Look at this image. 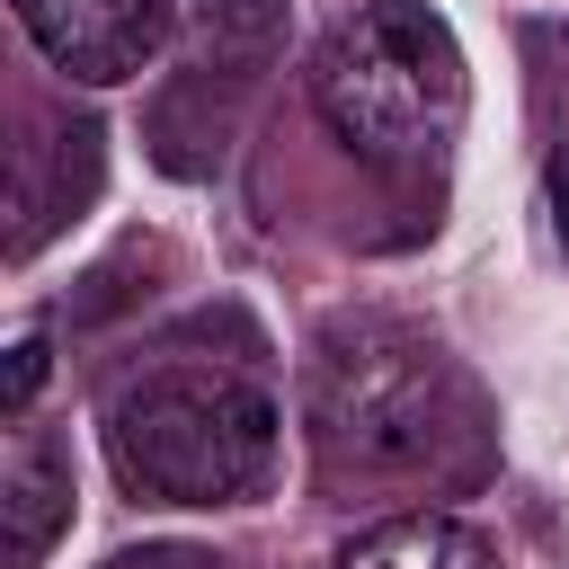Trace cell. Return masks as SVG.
Instances as JSON below:
<instances>
[{
	"label": "cell",
	"instance_id": "cell-1",
	"mask_svg": "<svg viewBox=\"0 0 569 569\" xmlns=\"http://www.w3.org/2000/svg\"><path fill=\"white\" fill-rule=\"evenodd\" d=\"M107 462L169 507L249 498L276 471V400L222 365H160L107 400Z\"/></svg>",
	"mask_w": 569,
	"mask_h": 569
},
{
	"label": "cell",
	"instance_id": "cell-2",
	"mask_svg": "<svg viewBox=\"0 0 569 569\" xmlns=\"http://www.w3.org/2000/svg\"><path fill=\"white\" fill-rule=\"evenodd\" d=\"M462 445V382L409 329H338L311 356V453L356 480H418Z\"/></svg>",
	"mask_w": 569,
	"mask_h": 569
},
{
	"label": "cell",
	"instance_id": "cell-3",
	"mask_svg": "<svg viewBox=\"0 0 569 569\" xmlns=\"http://www.w3.org/2000/svg\"><path fill=\"white\" fill-rule=\"evenodd\" d=\"M320 124L365 160H418L462 124V44L427 0H365L311 53Z\"/></svg>",
	"mask_w": 569,
	"mask_h": 569
},
{
	"label": "cell",
	"instance_id": "cell-4",
	"mask_svg": "<svg viewBox=\"0 0 569 569\" xmlns=\"http://www.w3.org/2000/svg\"><path fill=\"white\" fill-rule=\"evenodd\" d=\"M18 27L36 36V53L89 89L133 80L160 36H169V0H18Z\"/></svg>",
	"mask_w": 569,
	"mask_h": 569
},
{
	"label": "cell",
	"instance_id": "cell-5",
	"mask_svg": "<svg viewBox=\"0 0 569 569\" xmlns=\"http://www.w3.org/2000/svg\"><path fill=\"white\" fill-rule=\"evenodd\" d=\"M62 525H71V462L44 427H18L9 471H0V551H9V569H44Z\"/></svg>",
	"mask_w": 569,
	"mask_h": 569
},
{
	"label": "cell",
	"instance_id": "cell-6",
	"mask_svg": "<svg viewBox=\"0 0 569 569\" xmlns=\"http://www.w3.org/2000/svg\"><path fill=\"white\" fill-rule=\"evenodd\" d=\"M338 569H498V551L462 516H391L338 551Z\"/></svg>",
	"mask_w": 569,
	"mask_h": 569
},
{
	"label": "cell",
	"instance_id": "cell-7",
	"mask_svg": "<svg viewBox=\"0 0 569 569\" xmlns=\"http://www.w3.org/2000/svg\"><path fill=\"white\" fill-rule=\"evenodd\" d=\"M284 36V0H196V53L204 62H258Z\"/></svg>",
	"mask_w": 569,
	"mask_h": 569
},
{
	"label": "cell",
	"instance_id": "cell-8",
	"mask_svg": "<svg viewBox=\"0 0 569 569\" xmlns=\"http://www.w3.org/2000/svg\"><path fill=\"white\" fill-rule=\"evenodd\" d=\"M44 391V338H18L9 347V382H0V409L9 418H27V400Z\"/></svg>",
	"mask_w": 569,
	"mask_h": 569
},
{
	"label": "cell",
	"instance_id": "cell-9",
	"mask_svg": "<svg viewBox=\"0 0 569 569\" xmlns=\"http://www.w3.org/2000/svg\"><path fill=\"white\" fill-rule=\"evenodd\" d=\"M551 213H560V249H569V151L551 160Z\"/></svg>",
	"mask_w": 569,
	"mask_h": 569
}]
</instances>
